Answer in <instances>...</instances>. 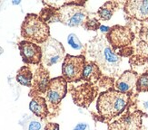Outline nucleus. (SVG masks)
Returning <instances> with one entry per match:
<instances>
[{
  "label": "nucleus",
  "instance_id": "obj_8",
  "mask_svg": "<svg viewBox=\"0 0 148 130\" xmlns=\"http://www.w3.org/2000/svg\"><path fill=\"white\" fill-rule=\"evenodd\" d=\"M133 32L126 26L114 25L106 35V40L114 49L123 48L131 44L134 40Z\"/></svg>",
  "mask_w": 148,
  "mask_h": 130
},
{
  "label": "nucleus",
  "instance_id": "obj_13",
  "mask_svg": "<svg viewBox=\"0 0 148 130\" xmlns=\"http://www.w3.org/2000/svg\"><path fill=\"white\" fill-rule=\"evenodd\" d=\"M138 75L133 70H126L115 82V88L122 93L128 94L136 85Z\"/></svg>",
  "mask_w": 148,
  "mask_h": 130
},
{
  "label": "nucleus",
  "instance_id": "obj_4",
  "mask_svg": "<svg viewBox=\"0 0 148 130\" xmlns=\"http://www.w3.org/2000/svg\"><path fill=\"white\" fill-rule=\"evenodd\" d=\"M84 4L85 2H65L63 6L55 11L56 21L68 26L83 25L89 16Z\"/></svg>",
  "mask_w": 148,
  "mask_h": 130
},
{
  "label": "nucleus",
  "instance_id": "obj_17",
  "mask_svg": "<svg viewBox=\"0 0 148 130\" xmlns=\"http://www.w3.org/2000/svg\"><path fill=\"white\" fill-rule=\"evenodd\" d=\"M16 81L23 86L32 87V81H33V73L28 66H23L18 70L16 74Z\"/></svg>",
  "mask_w": 148,
  "mask_h": 130
},
{
  "label": "nucleus",
  "instance_id": "obj_22",
  "mask_svg": "<svg viewBox=\"0 0 148 130\" xmlns=\"http://www.w3.org/2000/svg\"><path fill=\"white\" fill-rule=\"evenodd\" d=\"M45 130H59V125L56 123H47L45 127Z\"/></svg>",
  "mask_w": 148,
  "mask_h": 130
},
{
  "label": "nucleus",
  "instance_id": "obj_2",
  "mask_svg": "<svg viewBox=\"0 0 148 130\" xmlns=\"http://www.w3.org/2000/svg\"><path fill=\"white\" fill-rule=\"evenodd\" d=\"M130 97L118 90L109 89L99 95L96 108L102 118L112 119L119 116L127 107Z\"/></svg>",
  "mask_w": 148,
  "mask_h": 130
},
{
  "label": "nucleus",
  "instance_id": "obj_18",
  "mask_svg": "<svg viewBox=\"0 0 148 130\" xmlns=\"http://www.w3.org/2000/svg\"><path fill=\"white\" fill-rule=\"evenodd\" d=\"M136 86L138 92L148 91V72H145L138 76Z\"/></svg>",
  "mask_w": 148,
  "mask_h": 130
},
{
  "label": "nucleus",
  "instance_id": "obj_23",
  "mask_svg": "<svg viewBox=\"0 0 148 130\" xmlns=\"http://www.w3.org/2000/svg\"><path fill=\"white\" fill-rule=\"evenodd\" d=\"M108 130H122V129H121L120 126L118 125L117 121H114V122H113V123H112V124L109 125V127H108Z\"/></svg>",
  "mask_w": 148,
  "mask_h": 130
},
{
  "label": "nucleus",
  "instance_id": "obj_19",
  "mask_svg": "<svg viewBox=\"0 0 148 130\" xmlns=\"http://www.w3.org/2000/svg\"><path fill=\"white\" fill-rule=\"evenodd\" d=\"M83 26L89 31H96L101 27V24L99 23V20L95 16L91 17L89 16L86 19V21L84 23Z\"/></svg>",
  "mask_w": 148,
  "mask_h": 130
},
{
  "label": "nucleus",
  "instance_id": "obj_6",
  "mask_svg": "<svg viewBox=\"0 0 148 130\" xmlns=\"http://www.w3.org/2000/svg\"><path fill=\"white\" fill-rule=\"evenodd\" d=\"M67 92V81L63 76L51 79L47 90V102L51 108L56 109Z\"/></svg>",
  "mask_w": 148,
  "mask_h": 130
},
{
  "label": "nucleus",
  "instance_id": "obj_1",
  "mask_svg": "<svg viewBox=\"0 0 148 130\" xmlns=\"http://www.w3.org/2000/svg\"><path fill=\"white\" fill-rule=\"evenodd\" d=\"M88 53L103 70L108 74H116L122 59L114 51L105 36L97 35L88 43Z\"/></svg>",
  "mask_w": 148,
  "mask_h": 130
},
{
  "label": "nucleus",
  "instance_id": "obj_15",
  "mask_svg": "<svg viewBox=\"0 0 148 130\" xmlns=\"http://www.w3.org/2000/svg\"><path fill=\"white\" fill-rule=\"evenodd\" d=\"M101 77V70L99 66L93 61L86 62L83 73V80L95 83Z\"/></svg>",
  "mask_w": 148,
  "mask_h": 130
},
{
  "label": "nucleus",
  "instance_id": "obj_20",
  "mask_svg": "<svg viewBox=\"0 0 148 130\" xmlns=\"http://www.w3.org/2000/svg\"><path fill=\"white\" fill-rule=\"evenodd\" d=\"M67 42L75 50H81L83 48V44L80 43L79 39L77 38V36L75 34H71V35L68 36Z\"/></svg>",
  "mask_w": 148,
  "mask_h": 130
},
{
  "label": "nucleus",
  "instance_id": "obj_14",
  "mask_svg": "<svg viewBox=\"0 0 148 130\" xmlns=\"http://www.w3.org/2000/svg\"><path fill=\"white\" fill-rule=\"evenodd\" d=\"M29 109L33 112L36 116L42 119L46 118L48 116V107L47 104V100L45 98L41 96H36L33 97L30 104H29Z\"/></svg>",
  "mask_w": 148,
  "mask_h": 130
},
{
  "label": "nucleus",
  "instance_id": "obj_9",
  "mask_svg": "<svg viewBox=\"0 0 148 130\" xmlns=\"http://www.w3.org/2000/svg\"><path fill=\"white\" fill-rule=\"evenodd\" d=\"M18 49L25 63L39 64L42 62V48L36 43L24 40L18 43Z\"/></svg>",
  "mask_w": 148,
  "mask_h": 130
},
{
  "label": "nucleus",
  "instance_id": "obj_12",
  "mask_svg": "<svg viewBox=\"0 0 148 130\" xmlns=\"http://www.w3.org/2000/svg\"><path fill=\"white\" fill-rule=\"evenodd\" d=\"M143 114L139 110L128 112L116 120L122 130H141Z\"/></svg>",
  "mask_w": 148,
  "mask_h": 130
},
{
  "label": "nucleus",
  "instance_id": "obj_11",
  "mask_svg": "<svg viewBox=\"0 0 148 130\" xmlns=\"http://www.w3.org/2000/svg\"><path fill=\"white\" fill-rule=\"evenodd\" d=\"M125 11L132 18L143 21L148 19V0L127 1L125 3Z\"/></svg>",
  "mask_w": 148,
  "mask_h": 130
},
{
  "label": "nucleus",
  "instance_id": "obj_25",
  "mask_svg": "<svg viewBox=\"0 0 148 130\" xmlns=\"http://www.w3.org/2000/svg\"><path fill=\"white\" fill-rule=\"evenodd\" d=\"M100 30H101L102 32H108L109 30H110V28H109V27H106V26H104V25H101Z\"/></svg>",
  "mask_w": 148,
  "mask_h": 130
},
{
  "label": "nucleus",
  "instance_id": "obj_24",
  "mask_svg": "<svg viewBox=\"0 0 148 130\" xmlns=\"http://www.w3.org/2000/svg\"><path fill=\"white\" fill-rule=\"evenodd\" d=\"M87 128V125L86 124H84V123H80V124L77 125L74 130H86Z\"/></svg>",
  "mask_w": 148,
  "mask_h": 130
},
{
  "label": "nucleus",
  "instance_id": "obj_7",
  "mask_svg": "<svg viewBox=\"0 0 148 130\" xmlns=\"http://www.w3.org/2000/svg\"><path fill=\"white\" fill-rule=\"evenodd\" d=\"M41 48L43 53L42 64L44 66H52L59 62L65 54V49L62 43L54 38H49L43 43Z\"/></svg>",
  "mask_w": 148,
  "mask_h": 130
},
{
  "label": "nucleus",
  "instance_id": "obj_21",
  "mask_svg": "<svg viewBox=\"0 0 148 130\" xmlns=\"http://www.w3.org/2000/svg\"><path fill=\"white\" fill-rule=\"evenodd\" d=\"M41 123L39 121H36V120H33L28 127V130H40L41 129Z\"/></svg>",
  "mask_w": 148,
  "mask_h": 130
},
{
  "label": "nucleus",
  "instance_id": "obj_10",
  "mask_svg": "<svg viewBox=\"0 0 148 130\" xmlns=\"http://www.w3.org/2000/svg\"><path fill=\"white\" fill-rule=\"evenodd\" d=\"M50 81V73L43 64H40L33 75L32 87L29 96L36 97L47 93V87Z\"/></svg>",
  "mask_w": 148,
  "mask_h": 130
},
{
  "label": "nucleus",
  "instance_id": "obj_3",
  "mask_svg": "<svg viewBox=\"0 0 148 130\" xmlns=\"http://www.w3.org/2000/svg\"><path fill=\"white\" fill-rule=\"evenodd\" d=\"M21 35L25 41L44 43L50 38L47 23L36 14H27L21 25Z\"/></svg>",
  "mask_w": 148,
  "mask_h": 130
},
{
  "label": "nucleus",
  "instance_id": "obj_5",
  "mask_svg": "<svg viewBox=\"0 0 148 130\" xmlns=\"http://www.w3.org/2000/svg\"><path fill=\"white\" fill-rule=\"evenodd\" d=\"M86 62V57L84 55H66L62 66L63 77L68 82L82 81Z\"/></svg>",
  "mask_w": 148,
  "mask_h": 130
},
{
  "label": "nucleus",
  "instance_id": "obj_16",
  "mask_svg": "<svg viewBox=\"0 0 148 130\" xmlns=\"http://www.w3.org/2000/svg\"><path fill=\"white\" fill-rule=\"evenodd\" d=\"M118 3L114 1H109L103 5L97 11V16L101 19V20L107 21L114 15V10L117 8Z\"/></svg>",
  "mask_w": 148,
  "mask_h": 130
}]
</instances>
